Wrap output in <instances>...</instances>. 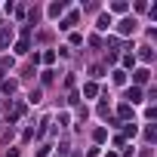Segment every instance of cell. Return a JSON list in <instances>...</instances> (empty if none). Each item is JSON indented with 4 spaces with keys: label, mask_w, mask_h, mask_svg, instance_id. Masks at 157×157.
Here are the masks:
<instances>
[{
    "label": "cell",
    "mask_w": 157,
    "mask_h": 157,
    "mask_svg": "<svg viewBox=\"0 0 157 157\" xmlns=\"http://www.w3.org/2000/svg\"><path fill=\"white\" fill-rule=\"evenodd\" d=\"M62 13H65V3H52V6H49V16H52V19L62 16Z\"/></svg>",
    "instance_id": "cell-4"
},
{
    "label": "cell",
    "mask_w": 157,
    "mask_h": 157,
    "mask_svg": "<svg viewBox=\"0 0 157 157\" xmlns=\"http://www.w3.org/2000/svg\"><path fill=\"white\" fill-rule=\"evenodd\" d=\"M126 99H129L132 105H136V102H142V90H139V86H132V90H126Z\"/></svg>",
    "instance_id": "cell-2"
},
{
    "label": "cell",
    "mask_w": 157,
    "mask_h": 157,
    "mask_svg": "<svg viewBox=\"0 0 157 157\" xmlns=\"http://www.w3.org/2000/svg\"><path fill=\"white\" fill-rule=\"evenodd\" d=\"M139 56H142L145 62H151V59H154V52H151V46H142V52H139Z\"/></svg>",
    "instance_id": "cell-6"
},
{
    "label": "cell",
    "mask_w": 157,
    "mask_h": 157,
    "mask_svg": "<svg viewBox=\"0 0 157 157\" xmlns=\"http://www.w3.org/2000/svg\"><path fill=\"white\" fill-rule=\"evenodd\" d=\"M108 28H111V16H102L99 19V31H108Z\"/></svg>",
    "instance_id": "cell-5"
},
{
    "label": "cell",
    "mask_w": 157,
    "mask_h": 157,
    "mask_svg": "<svg viewBox=\"0 0 157 157\" xmlns=\"http://www.w3.org/2000/svg\"><path fill=\"white\" fill-rule=\"evenodd\" d=\"M117 31H120V34H132V31H136V22H132V19H123Z\"/></svg>",
    "instance_id": "cell-1"
},
{
    "label": "cell",
    "mask_w": 157,
    "mask_h": 157,
    "mask_svg": "<svg viewBox=\"0 0 157 157\" xmlns=\"http://www.w3.org/2000/svg\"><path fill=\"white\" fill-rule=\"evenodd\" d=\"M74 22H77V16H68V19H65V22H62V25H59V28H65V31H68V28H71V25H74Z\"/></svg>",
    "instance_id": "cell-7"
},
{
    "label": "cell",
    "mask_w": 157,
    "mask_h": 157,
    "mask_svg": "<svg viewBox=\"0 0 157 157\" xmlns=\"http://www.w3.org/2000/svg\"><path fill=\"white\" fill-rule=\"evenodd\" d=\"M83 93H86V96H96V93H99V86H96V83H86V86H83Z\"/></svg>",
    "instance_id": "cell-8"
},
{
    "label": "cell",
    "mask_w": 157,
    "mask_h": 157,
    "mask_svg": "<svg viewBox=\"0 0 157 157\" xmlns=\"http://www.w3.org/2000/svg\"><path fill=\"white\" fill-rule=\"evenodd\" d=\"M148 77H151V71H148V68H139V71H136V83H145Z\"/></svg>",
    "instance_id": "cell-3"
}]
</instances>
